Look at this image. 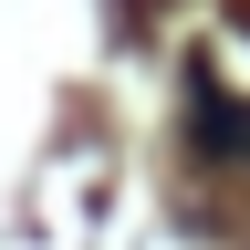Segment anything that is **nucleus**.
Instances as JSON below:
<instances>
[{
    "label": "nucleus",
    "mask_w": 250,
    "mask_h": 250,
    "mask_svg": "<svg viewBox=\"0 0 250 250\" xmlns=\"http://www.w3.org/2000/svg\"><path fill=\"white\" fill-rule=\"evenodd\" d=\"M188 136H198V156H240V146H250V104H229L219 83H198V104H188Z\"/></svg>",
    "instance_id": "f257e3e1"
}]
</instances>
